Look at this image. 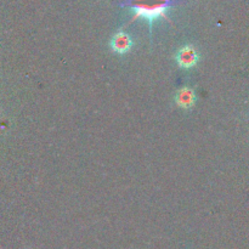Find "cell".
I'll return each instance as SVG.
<instances>
[{"mask_svg": "<svg viewBox=\"0 0 249 249\" xmlns=\"http://www.w3.org/2000/svg\"><path fill=\"white\" fill-rule=\"evenodd\" d=\"M133 46V40H131L130 36L125 32L119 31L113 36L111 40V48L112 50L116 51L118 53H125Z\"/></svg>", "mask_w": 249, "mask_h": 249, "instance_id": "3957f363", "label": "cell"}, {"mask_svg": "<svg viewBox=\"0 0 249 249\" xmlns=\"http://www.w3.org/2000/svg\"><path fill=\"white\" fill-rule=\"evenodd\" d=\"M175 58H177V62L180 67L191 68L198 62V53L192 46H184L178 51Z\"/></svg>", "mask_w": 249, "mask_h": 249, "instance_id": "7a4b0ae2", "label": "cell"}, {"mask_svg": "<svg viewBox=\"0 0 249 249\" xmlns=\"http://www.w3.org/2000/svg\"><path fill=\"white\" fill-rule=\"evenodd\" d=\"M185 4V0H124L118 2L121 7H129L133 11V19L143 18L152 26L160 18H167L168 10Z\"/></svg>", "mask_w": 249, "mask_h": 249, "instance_id": "6da1fadb", "label": "cell"}, {"mask_svg": "<svg viewBox=\"0 0 249 249\" xmlns=\"http://www.w3.org/2000/svg\"><path fill=\"white\" fill-rule=\"evenodd\" d=\"M175 102L182 108H190L196 102V94L191 88L185 87L178 91L177 96H175Z\"/></svg>", "mask_w": 249, "mask_h": 249, "instance_id": "277c9868", "label": "cell"}]
</instances>
